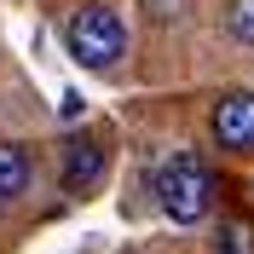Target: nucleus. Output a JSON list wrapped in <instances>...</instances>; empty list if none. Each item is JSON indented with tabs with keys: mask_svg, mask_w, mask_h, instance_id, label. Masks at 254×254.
I'll list each match as a JSON object with an SVG mask.
<instances>
[{
	"mask_svg": "<svg viewBox=\"0 0 254 254\" xmlns=\"http://www.w3.org/2000/svg\"><path fill=\"white\" fill-rule=\"evenodd\" d=\"M156 202H162V214L179 220V225L208 220V208H214V174H208L196 156L162 162V174H156Z\"/></svg>",
	"mask_w": 254,
	"mask_h": 254,
	"instance_id": "nucleus-2",
	"label": "nucleus"
},
{
	"mask_svg": "<svg viewBox=\"0 0 254 254\" xmlns=\"http://www.w3.org/2000/svg\"><path fill=\"white\" fill-rule=\"evenodd\" d=\"M64 41H69V58L81 64V69H116L127 52V23L116 6H104V0H87V6H75L69 12V29H64Z\"/></svg>",
	"mask_w": 254,
	"mask_h": 254,
	"instance_id": "nucleus-1",
	"label": "nucleus"
},
{
	"mask_svg": "<svg viewBox=\"0 0 254 254\" xmlns=\"http://www.w3.org/2000/svg\"><path fill=\"white\" fill-rule=\"evenodd\" d=\"M254 249V237H249V225H237V220H225L220 225V243H214V254H249Z\"/></svg>",
	"mask_w": 254,
	"mask_h": 254,
	"instance_id": "nucleus-7",
	"label": "nucleus"
},
{
	"mask_svg": "<svg viewBox=\"0 0 254 254\" xmlns=\"http://www.w3.org/2000/svg\"><path fill=\"white\" fill-rule=\"evenodd\" d=\"M225 35L243 41V47H254V0H231L225 6Z\"/></svg>",
	"mask_w": 254,
	"mask_h": 254,
	"instance_id": "nucleus-6",
	"label": "nucleus"
},
{
	"mask_svg": "<svg viewBox=\"0 0 254 254\" xmlns=\"http://www.w3.org/2000/svg\"><path fill=\"white\" fill-rule=\"evenodd\" d=\"M214 144L254 150V93H225L214 104Z\"/></svg>",
	"mask_w": 254,
	"mask_h": 254,
	"instance_id": "nucleus-4",
	"label": "nucleus"
},
{
	"mask_svg": "<svg viewBox=\"0 0 254 254\" xmlns=\"http://www.w3.org/2000/svg\"><path fill=\"white\" fill-rule=\"evenodd\" d=\"M104 168H110L104 133H75V139L64 144V190L69 196H93L104 185Z\"/></svg>",
	"mask_w": 254,
	"mask_h": 254,
	"instance_id": "nucleus-3",
	"label": "nucleus"
},
{
	"mask_svg": "<svg viewBox=\"0 0 254 254\" xmlns=\"http://www.w3.org/2000/svg\"><path fill=\"white\" fill-rule=\"evenodd\" d=\"M29 179H35V156H29V144H17V139H0V208L23 202Z\"/></svg>",
	"mask_w": 254,
	"mask_h": 254,
	"instance_id": "nucleus-5",
	"label": "nucleus"
}]
</instances>
